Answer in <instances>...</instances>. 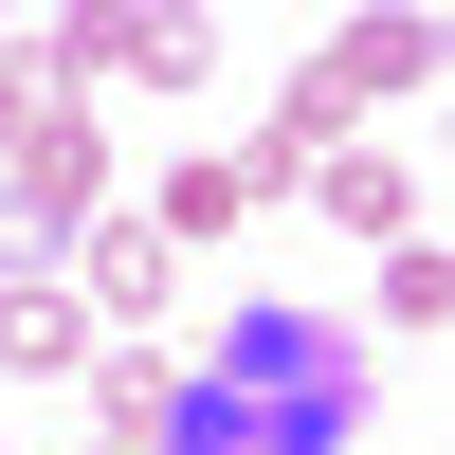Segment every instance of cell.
<instances>
[{
	"label": "cell",
	"mask_w": 455,
	"mask_h": 455,
	"mask_svg": "<svg viewBox=\"0 0 455 455\" xmlns=\"http://www.w3.org/2000/svg\"><path fill=\"white\" fill-rule=\"evenodd\" d=\"M164 274H182V255L146 237V219H92V237H73V310H92L109 347H146V310H164Z\"/></svg>",
	"instance_id": "obj_4"
},
{
	"label": "cell",
	"mask_w": 455,
	"mask_h": 455,
	"mask_svg": "<svg viewBox=\"0 0 455 455\" xmlns=\"http://www.w3.org/2000/svg\"><path fill=\"white\" fill-rule=\"evenodd\" d=\"M182 437L201 455H347L364 437V328H328V310H219V347H201V383H182Z\"/></svg>",
	"instance_id": "obj_1"
},
{
	"label": "cell",
	"mask_w": 455,
	"mask_h": 455,
	"mask_svg": "<svg viewBox=\"0 0 455 455\" xmlns=\"http://www.w3.org/2000/svg\"><path fill=\"white\" fill-rule=\"evenodd\" d=\"M237 219H255V201H237V164H164V201H146V237L182 255V237H237Z\"/></svg>",
	"instance_id": "obj_7"
},
{
	"label": "cell",
	"mask_w": 455,
	"mask_h": 455,
	"mask_svg": "<svg viewBox=\"0 0 455 455\" xmlns=\"http://www.w3.org/2000/svg\"><path fill=\"white\" fill-rule=\"evenodd\" d=\"M19 73H128V0H73V19H36Z\"/></svg>",
	"instance_id": "obj_8"
},
{
	"label": "cell",
	"mask_w": 455,
	"mask_h": 455,
	"mask_svg": "<svg viewBox=\"0 0 455 455\" xmlns=\"http://www.w3.org/2000/svg\"><path fill=\"white\" fill-rule=\"evenodd\" d=\"M383 328H419V347L455 328V255H437V237H401V255H383Z\"/></svg>",
	"instance_id": "obj_9"
},
{
	"label": "cell",
	"mask_w": 455,
	"mask_h": 455,
	"mask_svg": "<svg viewBox=\"0 0 455 455\" xmlns=\"http://www.w3.org/2000/svg\"><path fill=\"white\" fill-rule=\"evenodd\" d=\"M92 347H109V328L73 310V274H0V364H19V383H73Z\"/></svg>",
	"instance_id": "obj_5"
},
{
	"label": "cell",
	"mask_w": 455,
	"mask_h": 455,
	"mask_svg": "<svg viewBox=\"0 0 455 455\" xmlns=\"http://www.w3.org/2000/svg\"><path fill=\"white\" fill-rule=\"evenodd\" d=\"M19 128H36V73H19V55H0V164H19Z\"/></svg>",
	"instance_id": "obj_10"
},
{
	"label": "cell",
	"mask_w": 455,
	"mask_h": 455,
	"mask_svg": "<svg viewBox=\"0 0 455 455\" xmlns=\"http://www.w3.org/2000/svg\"><path fill=\"white\" fill-rule=\"evenodd\" d=\"M310 182H328V219H347V237H383V255H401V237H419V182H401V164H383V146H328V164H310Z\"/></svg>",
	"instance_id": "obj_6"
},
{
	"label": "cell",
	"mask_w": 455,
	"mask_h": 455,
	"mask_svg": "<svg viewBox=\"0 0 455 455\" xmlns=\"http://www.w3.org/2000/svg\"><path fill=\"white\" fill-rule=\"evenodd\" d=\"M419 73H437V19H347V36H328V55L274 92V128L237 146V201H291V182H310V164H328V146H347L383 92H419Z\"/></svg>",
	"instance_id": "obj_2"
},
{
	"label": "cell",
	"mask_w": 455,
	"mask_h": 455,
	"mask_svg": "<svg viewBox=\"0 0 455 455\" xmlns=\"http://www.w3.org/2000/svg\"><path fill=\"white\" fill-rule=\"evenodd\" d=\"M73 455H201L182 437V364L164 347H92L73 364Z\"/></svg>",
	"instance_id": "obj_3"
}]
</instances>
